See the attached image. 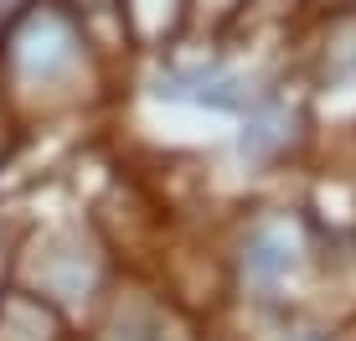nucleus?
<instances>
[{"label":"nucleus","instance_id":"nucleus-1","mask_svg":"<svg viewBox=\"0 0 356 341\" xmlns=\"http://www.w3.org/2000/svg\"><path fill=\"white\" fill-rule=\"evenodd\" d=\"M289 264H294V253H289L279 238H259V243H253V253H248V269L259 274V279H274V274H284Z\"/></svg>","mask_w":356,"mask_h":341}]
</instances>
